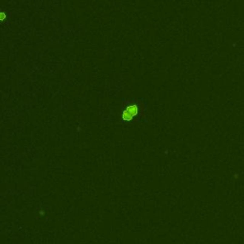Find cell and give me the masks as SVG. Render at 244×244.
I'll return each instance as SVG.
<instances>
[{
    "instance_id": "obj_1",
    "label": "cell",
    "mask_w": 244,
    "mask_h": 244,
    "mask_svg": "<svg viewBox=\"0 0 244 244\" xmlns=\"http://www.w3.org/2000/svg\"><path fill=\"white\" fill-rule=\"evenodd\" d=\"M138 113V108L136 105H131V106L127 107L122 113V119L124 121H131L135 116Z\"/></svg>"
},
{
    "instance_id": "obj_2",
    "label": "cell",
    "mask_w": 244,
    "mask_h": 244,
    "mask_svg": "<svg viewBox=\"0 0 244 244\" xmlns=\"http://www.w3.org/2000/svg\"><path fill=\"white\" fill-rule=\"evenodd\" d=\"M5 18H6V15L4 12H0V21H3Z\"/></svg>"
}]
</instances>
